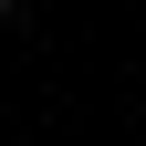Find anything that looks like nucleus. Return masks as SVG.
I'll list each match as a JSON object with an SVG mask.
<instances>
[{"label":"nucleus","instance_id":"f257e3e1","mask_svg":"<svg viewBox=\"0 0 146 146\" xmlns=\"http://www.w3.org/2000/svg\"><path fill=\"white\" fill-rule=\"evenodd\" d=\"M0 11H11V0H0Z\"/></svg>","mask_w":146,"mask_h":146}]
</instances>
